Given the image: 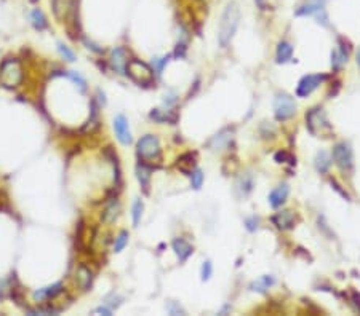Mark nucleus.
<instances>
[{
    "label": "nucleus",
    "instance_id": "21",
    "mask_svg": "<svg viewBox=\"0 0 360 316\" xmlns=\"http://www.w3.org/2000/svg\"><path fill=\"white\" fill-rule=\"evenodd\" d=\"M119 211H120V206H119V201L117 200H112L109 204L106 206V209L103 213V222L106 224H112L117 216H119Z\"/></svg>",
    "mask_w": 360,
    "mask_h": 316
},
{
    "label": "nucleus",
    "instance_id": "22",
    "mask_svg": "<svg viewBox=\"0 0 360 316\" xmlns=\"http://www.w3.org/2000/svg\"><path fill=\"white\" fill-rule=\"evenodd\" d=\"M231 130H223L220 134H216V136L210 141V147H213V150H221L226 144L231 141Z\"/></svg>",
    "mask_w": 360,
    "mask_h": 316
},
{
    "label": "nucleus",
    "instance_id": "3",
    "mask_svg": "<svg viewBox=\"0 0 360 316\" xmlns=\"http://www.w3.org/2000/svg\"><path fill=\"white\" fill-rule=\"evenodd\" d=\"M125 74H128L133 82L138 83L139 86H149L154 83V70L139 59L128 61Z\"/></svg>",
    "mask_w": 360,
    "mask_h": 316
},
{
    "label": "nucleus",
    "instance_id": "9",
    "mask_svg": "<svg viewBox=\"0 0 360 316\" xmlns=\"http://www.w3.org/2000/svg\"><path fill=\"white\" fill-rule=\"evenodd\" d=\"M114 131H115V136L119 139L123 146H128L131 144L133 138H131V131H130V125L128 120L125 119V115H117L115 120H114Z\"/></svg>",
    "mask_w": 360,
    "mask_h": 316
},
{
    "label": "nucleus",
    "instance_id": "2",
    "mask_svg": "<svg viewBox=\"0 0 360 316\" xmlns=\"http://www.w3.org/2000/svg\"><path fill=\"white\" fill-rule=\"evenodd\" d=\"M24 78L21 62L18 59L8 58L0 64V85L5 88L20 86Z\"/></svg>",
    "mask_w": 360,
    "mask_h": 316
},
{
    "label": "nucleus",
    "instance_id": "41",
    "mask_svg": "<svg viewBox=\"0 0 360 316\" xmlns=\"http://www.w3.org/2000/svg\"><path fill=\"white\" fill-rule=\"evenodd\" d=\"M202 2H205V0H202Z\"/></svg>",
    "mask_w": 360,
    "mask_h": 316
},
{
    "label": "nucleus",
    "instance_id": "10",
    "mask_svg": "<svg viewBox=\"0 0 360 316\" xmlns=\"http://www.w3.org/2000/svg\"><path fill=\"white\" fill-rule=\"evenodd\" d=\"M272 222L278 230H290L295 225V214L290 209L278 211L272 216Z\"/></svg>",
    "mask_w": 360,
    "mask_h": 316
},
{
    "label": "nucleus",
    "instance_id": "8",
    "mask_svg": "<svg viewBox=\"0 0 360 316\" xmlns=\"http://www.w3.org/2000/svg\"><path fill=\"white\" fill-rule=\"evenodd\" d=\"M325 75H306L300 80L298 88H296V96L298 97H308L312 94L316 89L322 85V82H325Z\"/></svg>",
    "mask_w": 360,
    "mask_h": 316
},
{
    "label": "nucleus",
    "instance_id": "27",
    "mask_svg": "<svg viewBox=\"0 0 360 316\" xmlns=\"http://www.w3.org/2000/svg\"><path fill=\"white\" fill-rule=\"evenodd\" d=\"M142 209H144V204L141 200H136L133 203V207H131V218H133V225L136 227L141 221V216H142Z\"/></svg>",
    "mask_w": 360,
    "mask_h": 316
},
{
    "label": "nucleus",
    "instance_id": "31",
    "mask_svg": "<svg viewBox=\"0 0 360 316\" xmlns=\"http://www.w3.org/2000/svg\"><path fill=\"white\" fill-rule=\"evenodd\" d=\"M274 158H275L277 163H290V165H293L295 161H296V160L293 158L292 153H288V152H285V150L277 152L275 155H274Z\"/></svg>",
    "mask_w": 360,
    "mask_h": 316
},
{
    "label": "nucleus",
    "instance_id": "4",
    "mask_svg": "<svg viewBox=\"0 0 360 316\" xmlns=\"http://www.w3.org/2000/svg\"><path fill=\"white\" fill-rule=\"evenodd\" d=\"M136 153H138V157L144 161L159 160L160 153H162L159 138L154 136V134H146V136H142L136 144Z\"/></svg>",
    "mask_w": 360,
    "mask_h": 316
},
{
    "label": "nucleus",
    "instance_id": "18",
    "mask_svg": "<svg viewBox=\"0 0 360 316\" xmlns=\"http://www.w3.org/2000/svg\"><path fill=\"white\" fill-rule=\"evenodd\" d=\"M314 166H316L317 169V173L320 174H325L327 171L330 169L331 166V157L328 155L327 152H319L317 155H316V160H314Z\"/></svg>",
    "mask_w": 360,
    "mask_h": 316
},
{
    "label": "nucleus",
    "instance_id": "6",
    "mask_svg": "<svg viewBox=\"0 0 360 316\" xmlns=\"http://www.w3.org/2000/svg\"><path fill=\"white\" fill-rule=\"evenodd\" d=\"M306 122H308V130L314 136H323L325 133L331 131V126L328 123V119L323 109H312L306 115Z\"/></svg>",
    "mask_w": 360,
    "mask_h": 316
},
{
    "label": "nucleus",
    "instance_id": "14",
    "mask_svg": "<svg viewBox=\"0 0 360 316\" xmlns=\"http://www.w3.org/2000/svg\"><path fill=\"white\" fill-rule=\"evenodd\" d=\"M288 193H290V187H288L286 184L278 185L277 188H274V190L269 193V203H271L272 207L282 206L286 201Z\"/></svg>",
    "mask_w": 360,
    "mask_h": 316
},
{
    "label": "nucleus",
    "instance_id": "30",
    "mask_svg": "<svg viewBox=\"0 0 360 316\" xmlns=\"http://www.w3.org/2000/svg\"><path fill=\"white\" fill-rule=\"evenodd\" d=\"M191 184H192V187L195 188V190H199V188L202 187V184H203V173L200 169H194L191 174Z\"/></svg>",
    "mask_w": 360,
    "mask_h": 316
},
{
    "label": "nucleus",
    "instance_id": "16",
    "mask_svg": "<svg viewBox=\"0 0 360 316\" xmlns=\"http://www.w3.org/2000/svg\"><path fill=\"white\" fill-rule=\"evenodd\" d=\"M77 283L82 291H90L93 286V273L92 270L85 265H80L77 268Z\"/></svg>",
    "mask_w": 360,
    "mask_h": 316
},
{
    "label": "nucleus",
    "instance_id": "12",
    "mask_svg": "<svg viewBox=\"0 0 360 316\" xmlns=\"http://www.w3.org/2000/svg\"><path fill=\"white\" fill-rule=\"evenodd\" d=\"M64 289H62V284L61 283H56L53 286H48V287H43V289H39V291H35L32 294L34 300L35 302H43V300H50V299H55L56 295H59Z\"/></svg>",
    "mask_w": 360,
    "mask_h": 316
},
{
    "label": "nucleus",
    "instance_id": "34",
    "mask_svg": "<svg viewBox=\"0 0 360 316\" xmlns=\"http://www.w3.org/2000/svg\"><path fill=\"white\" fill-rule=\"evenodd\" d=\"M168 62V56H164V58H157L154 59V67H156V72H157V75L162 74V70H164L165 64Z\"/></svg>",
    "mask_w": 360,
    "mask_h": 316
},
{
    "label": "nucleus",
    "instance_id": "20",
    "mask_svg": "<svg viewBox=\"0 0 360 316\" xmlns=\"http://www.w3.org/2000/svg\"><path fill=\"white\" fill-rule=\"evenodd\" d=\"M31 23L37 31H45L48 28V21H47V18H45V15H43V12L40 10V8H34V10L31 12Z\"/></svg>",
    "mask_w": 360,
    "mask_h": 316
},
{
    "label": "nucleus",
    "instance_id": "32",
    "mask_svg": "<svg viewBox=\"0 0 360 316\" xmlns=\"http://www.w3.org/2000/svg\"><path fill=\"white\" fill-rule=\"evenodd\" d=\"M211 273H213V267H211V262H203L202 265V270H200V276H202V281H208L211 278Z\"/></svg>",
    "mask_w": 360,
    "mask_h": 316
},
{
    "label": "nucleus",
    "instance_id": "29",
    "mask_svg": "<svg viewBox=\"0 0 360 316\" xmlns=\"http://www.w3.org/2000/svg\"><path fill=\"white\" fill-rule=\"evenodd\" d=\"M58 51H59V55L64 58L66 61H69V62H74V61H76V53L72 51L69 47H66L64 43H58Z\"/></svg>",
    "mask_w": 360,
    "mask_h": 316
},
{
    "label": "nucleus",
    "instance_id": "36",
    "mask_svg": "<svg viewBox=\"0 0 360 316\" xmlns=\"http://www.w3.org/2000/svg\"><path fill=\"white\" fill-rule=\"evenodd\" d=\"M84 43L87 45V48H88V50H92V51H95V53H100V55L104 51L103 48H98V45H95L93 42H90V40H87V39L84 40Z\"/></svg>",
    "mask_w": 360,
    "mask_h": 316
},
{
    "label": "nucleus",
    "instance_id": "38",
    "mask_svg": "<svg viewBox=\"0 0 360 316\" xmlns=\"http://www.w3.org/2000/svg\"><path fill=\"white\" fill-rule=\"evenodd\" d=\"M95 313H101V314H106V316H111L112 314V308H109L107 305H104V306H100V308H96Z\"/></svg>",
    "mask_w": 360,
    "mask_h": 316
},
{
    "label": "nucleus",
    "instance_id": "40",
    "mask_svg": "<svg viewBox=\"0 0 360 316\" xmlns=\"http://www.w3.org/2000/svg\"><path fill=\"white\" fill-rule=\"evenodd\" d=\"M357 64H358V67H360V51H358V55H357Z\"/></svg>",
    "mask_w": 360,
    "mask_h": 316
},
{
    "label": "nucleus",
    "instance_id": "7",
    "mask_svg": "<svg viewBox=\"0 0 360 316\" xmlns=\"http://www.w3.org/2000/svg\"><path fill=\"white\" fill-rule=\"evenodd\" d=\"M333 160H335L336 166L343 171H349L352 168V150H350L349 144H336L335 149H333Z\"/></svg>",
    "mask_w": 360,
    "mask_h": 316
},
{
    "label": "nucleus",
    "instance_id": "24",
    "mask_svg": "<svg viewBox=\"0 0 360 316\" xmlns=\"http://www.w3.org/2000/svg\"><path fill=\"white\" fill-rule=\"evenodd\" d=\"M347 61V51L344 48H339V50H335L331 53V66L335 70L341 69Z\"/></svg>",
    "mask_w": 360,
    "mask_h": 316
},
{
    "label": "nucleus",
    "instance_id": "5",
    "mask_svg": "<svg viewBox=\"0 0 360 316\" xmlns=\"http://www.w3.org/2000/svg\"><path fill=\"white\" fill-rule=\"evenodd\" d=\"M296 114L295 99L286 93H278L274 99V115L278 122H286Z\"/></svg>",
    "mask_w": 360,
    "mask_h": 316
},
{
    "label": "nucleus",
    "instance_id": "23",
    "mask_svg": "<svg viewBox=\"0 0 360 316\" xmlns=\"http://www.w3.org/2000/svg\"><path fill=\"white\" fill-rule=\"evenodd\" d=\"M195 166V161H194V155L192 153H184L183 157H179L178 158V168L183 171L184 174H191L192 173V169Z\"/></svg>",
    "mask_w": 360,
    "mask_h": 316
},
{
    "label": "nucleus",
    "instance_id": "17",
    "mask_svg": "<svg viewBox=\"0 0 360 316\" xmlns=\"http://www.w3.org/2000/svg\"><path fill=\"white\" fill-rule=\"evenodd\" d=\"M293 56V47L288 42H280L277 45V62L278 64H285Z\"/></svg>",
    "mask_w": 360,
    "mask_h": 316
},
{
    "label": "nucleus",
    "instance_id": "25",
    "mask_svg": "<svg viewBox=\"0 0 360 316\" xmlns=\"http://www.w3.org/2000/svg\"><path fill=\"white\" fill-rule=\"evenodd\" d=\"M136 174H138V180H139V184L142 185L144 190L148 192V188H149V180H151V168H148L146 165H138L136 168Z\"/></svg>",
    "mask_w": 360,
    "mask_h": 316
},
{
    "label": "nucleus",
    "instance_id": "13",
    "mask_svg": "<svg viewBox=\"0 0 360 316\" xmlns=\"http://www.w3.org/2000/svg\"><path fill=\"white\" fill-rule=\"evenodd\" d=\"M323 0H311V2L304 4L298 12H296V16H312L316 15L317 18H320V15H325V10H323Z\"/></svg>",
    "mask_w": 360,
    "mask_h": 316
},
{
    "label": "nucleus",
    "instance_id": "35",
    "mask_svg": "<svg viewBox=\"0 0 360 316\" xmlns=\"http://www.w3.org/2000/svg\"><path fill=\"white\" fill-rule=\"evenodd\" d=\"M167 310H168L170 314H184V310L181 308V306L176 305V303H173V302L167 306Z\"/></svg>",
    "mask_w": 360,
    "mask_h": 316
},
{
    "label": "nucleus",
    "instance_id": "28",
    "mask_svg": "<svg viewBox=\"0 0 360 316\" xmlns=\"http://www.w3.org/2000/svg\"><path fill=\"white\" fill-rule=\"evenodd\" d=\"M128 238H130V235H128V232H127V230L120 232L119 237L115 238V243H114V251H115V252H120V251H122L125 246L128 245Z\"/></svg>",
    "mask_w": 360,
    "mask_h": 316
},
{
    "label": "nucleus",
    "instance_id": "39",
    "mask_svg": "<svg viewBox=\"0 0 360 316\" xmlns=\"http://www.w3.org/2000/svg\"><path fill=\"white\" fill-rule=\"evenodd\" d=\"M331 185H333V187H335V190H338V192H339L341 195H343V196L346 198V200H349V195H347L346 192H343V190H341V187L338 185V182H336V180H331Z\"/></svg>",
    "mask_w": 360,
    "mask_h": 316
},
{
    "label": "nucleus",
    "instance_id": "15",
    "mask_svg": "<svg viewBox=\"0 0 360 316\" xmlns=\"http://www.w3.org/2000/svg\"><path fill=\"white\" fill-rule=\"evenodd\" d=\"M173 251H175V254L178 256V259L181 260V262H186L189 259V256L194 252V248L189 245V243L184 240V238H176L173 240Z\"/></svg>",
    "mask_w": 360,
    "mask_h": 316
},
{
    "label": "nucleus",
    "instance_id": "1",
    "mask_svg": "<svg viewBox=\"0 0 360 316\" xmlns=\"http://www.w3.org/2000/svg\"><path fill=\"white\" fill-rule=\"evenodd\" d=\"M240 23V8L237 2H231L228 7L224 8V13L221 16L220 23V32H218V42L221 45V48H226L234 39V35L237 32Z\"/></svg>",
    "mask_w": 360,
    "mask_h": 316
},
{
    "label": "nucleus",
    "instance_id": "37",
    "mask_svg": "<svg viewBox=\"0 0 360 316\" xmlns=\"http://www.w3.org/2000/svg\"><path fill=\"white\" fill-rule=\"evenodd\" d=\"M247 229H248L250 232H255V230L258 229V219H256V218L248 219V221H247Z\"/></svg>",
    "mask_w": 360,
    "mask_h": 316
},
{
    "label": "nucleus",
    "instance_id": "26",
    "mask_svg": "<svg viewBox=\"0 0 360 316\" xmlns=\"http://www.w3.org/2000/svg\"><path fill=\"white\" fill-rule=\"evenodd\" d=\"M272 284H274V278H272V276H263L261 279H258L256 283L251 284V287H253V291L264 292L266 289H269Z\"/></svg>",
    "mask_w": 360,
    "mask_h": 316
},
{
    "label": "nucleus",
    "instance_id": "11",
    "mask_svg": "<svg viewBox=\"0 0 360 316\" xmlns=\"http://www.w3.org/2000/svg\"><path fill=\"white\" fill-rule=\"evenodd\" d=\"M111 67L117 72V74H125L127 70V64H128V59H127V51L123 48H115L111 53Z\"/></svg>",
    "mask_w": 360,
    "mask_h": 316
},
{
    "label": "nucleus",
    "instance_id": "19",
    "mask_svg": "<svg viewBox=\"0 0 360 316\" xmlns=\"http://www.w3.org/2000/svg\"><path fill=\"white\" fill-rule=\"evenodd\" d=\"M151 119L159 123H175L178 120V115L173 111H160L154 109L151 112Z\"/></svg>",
    "mask_w": 360,
    "mask_h": 316
},
{
    "label": "nucleus",
    "instance_id": "33",
    "mask_svg": "<svg viewBox=\"0 0 360 316\" xmlns=\"http://www.w3.org/2000/svg\"><path fill=\"white\" fill-rule=\"evenodd\" d=\"M67 75L74 80V82L80 86V89H82V91H85V88H87V82H85V78L84 77H80L79 74H76V72H67Z\"/></svg>",
    "mask_w": 360,
    "mask_h": 316
}]
</instances>
